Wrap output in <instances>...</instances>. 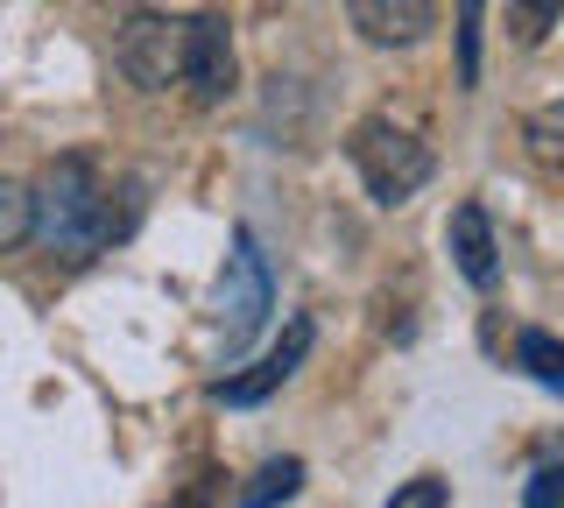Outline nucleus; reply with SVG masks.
<instances>
[{
    "label": "nucleus",
    "mask_w": 564,
    "mask_h": 508,
    "mask_svg": "<svg viewBox=\"0 0 564 508\" xmlns=\"http://www.w3.org/2000/svg\"><path fill=\"white\" fill-rule=\"evenodd\" d=\"M458 85H480V8H458Z\"/></svg>",
    "instance_id": "13"
},
{
    "label": "nucleus",
    "mask_w": 564,
    "mask_h": 508,
    "mask_svg": "<svg viewBox=\"0 0 564 508\" xmlns=\"http://www.w3.org/2000/svg\"><path fill=\"white\" fill-rule=\"evenodd\" d=\"M452 501V487L437 480V473H416L410 487H395V495H388V508H445Z\"/></svg>",
    "instance_id": "15"
},
{
    "label": "nucleus",
    "mask_w": 564,
    "mask_h": 508,
    "mask_svg": "<svg viewBox=\"0 0 564 508\" xmlns=\"http://www.w3.org/2000/svg\"><path fill=\"white\" fill-rule=\"evenodd\" d=\"M522 508H564V466H543V473H529V487H522Z\"/></svg>",
    "instance_id": "16"
},
{
    "label": "nucleus",
    "mask_w": 564,
    "mask_h": 508,
    "mask_svg": "<svg viewBox=\"0 0 564 508\" xmlns=\"http://www.w3.org/2000/svg\"><path fill=\"white\" fill-rule=\"evenodd\" d=\"M516 367H522L529 381H543L551 396H564V339H557V332H536V325H529L522 339H516Z\"/></svg>",
    "instance_id": "9"
},
{
    "label": "nucleus",
    "mask_w": 564,
    "mask_h": 508,
    "mask_svg": "<svg viewBox=\"0 0 564 508\" xmlns=\"http://www.w3.org/2000/svg\"><path fill=\"white\" fill-rule=\"evenodd\" d=\"M352 29L367 43H423L437 29L431 0H352Z\"/></svg>",
    "instance_id": "8"
},
{
    "label": "nucleus",
    "mask_w": 564,
    "mask_h": 508,
    "mask_svg": "<svg viewBox=\"0 0 564 508\" xmlns=\"http://www.w3.org/2000/svg\"><path fill=\"white\" fill-rule=\"evenodd\" d=\"M184 85L205 107L234 93V36H226V14H191L184 22Z\"/></svg>",
    "instance_id": "5"
},
{
    "label": "nucleus",
    "mask_w": 564,
    "mask_h": 508,
    "mask_svg": "<svg viewBox=\"0 0 564 508\" xmlns=\"http://www.w3.org/2000/svg\"><path fill=\"white\" fill-rule=\"evenodd\" d=\"M296 487H304V460H290V452H282V460H269L254 480L240 487V508H275V501H290Z\"/></svg>",
    "instance_id": "11"
},
{
    "label": "nucleus",
    "mask_w": 564,
    "mask_h": 508,
    "mask_svg": "<svg viewBox=\"0 0 564 508\" xmlns=\"http://www.w3.org/2000/svg\"><path fill=\"white\" fill-rule=\"evenodd\" d=\"M445 248H452V261H458V275H466L473 290H494V275H501V248H494V219H487V205H458L452 213V226H445Z\"/></svg>",
    "instance_id": "7"
},
{
    "label": "nucleus",
    "mask_w": 564,
    "mask_h": 508,
    "mask_svg": "<svg viewBox=\"0 0 564 508\" xmlns=\"http://www.w3.org/2000/svg\"><path fill=\"white\" fill-rule=\"evenodd\" d=\"M29 191H35V234L57 255H93L113 240V191L99 184L85 155H57Z\"/></svg>",
    "instance_id": "1"
},
{
    "label": "nucleus",
    "mask_w": 564,
    "mask_h": 508,
    "mask_svg": "<svg viewBox=\"0 0 564 508\" xmlns=\"http://www.w3.org/2000/svg\"><path fill=\"white\" fill-rule=\"evenodd\" d=\"M551 22H564V0H536V8H508V29H516V43H536Z\"/></svg>",
    "instance_id": "14"
},
{
    "label": "nucleus",
    "mask_w": 564,
    "mask_h": 508,
    "mask_svg": "<svg viewBox=\"0 0 564 508\" xmlns=\"http://www.w3.org/2000/svg\"><path fill=\"white\" fill-rule=\"evenodd\" d=\"M113 64L128 72V85H141V93H163L170 78H184V22H170V14H155V8L120 14Z\"/></svg>",
    "instance_id": "3"
},
{
    "label": "nucleus",
    "mask_w": 564,
    "mask_h": 508,
    "mask_svg": "<svg viewBox=\"0 0 564 508\" xmlns=\"http://www.w3.org/2000/svg\"><path fill=\"white\" fill-rule=\"evenodd\" d=\"M304 354H311V318H290V332H282L269 354H261V367H247V375L219 381V396H226V402H240V410H247V402H269L282 381L304 367Z\"/></svg>",
    "instance_id": "6"
},
{
    "label": "nucleus",
    "mask_w": 564,
    "mask_h": 508,
    "mask_svg": "<svg viewBox=\"0 0 564 508\" xmlns=\"http://www.w3.org/2000/svg\"><path fill=\"white\" fill-rule=\"evenodd\" d=\"M29 234H35V191L0 177V255H14Z\"/></svg>",
    "instance_id": "12"
},
{
    "label": "nucleus",
    "mask_w": 564,
    "mask_h": 508,
    "mask_svg": "<svg viewBox=\"0 0 564 508\" xmlns=\"http://www.w3.org/2000/svg\"><path fill=\"white\" fill-rule=\"evenodd\" d=\"M346 155H352L360 184L375 191L381 205L416 198V191L431 184V170H437L431 142H423V134H410V128H395V120H360V128L346 134Z\"/></svg>",
    "instance_id": "2"
},
{
    "label": "nucleus",
    "mask_w": 564,
    "mask_h": 508,
    "mask_svg": "<svg viewBox=\"0 0 564 508\" xmlns=\"http://www.w3.org/2000/svg\"><path fill=\"white\" fill-rule=\"evenodd\" d=\"M522 142H529V155H536L551 177H564V99H551V107H536L522 120Z\"/></svg>",
    "instance_id": "10"
},
{
    "label": "nucleus",
    "mask_w": 564,
    "mask_h": 508,
    "mask_svg": "<svg viewBox=\"0 0 564 508\" xmlns=\"http://www.w3.org/2000/svg\"><path fill=\"white\" fill-rule=\"evenodd\" d=\"M269 304H275L269 261H261L254 234L240 226V234H234V255H226V275H219V325H226V354L254 339V325L269 318Z\"/></svg>",
    "instance_id": "4"
}]
</instances>
